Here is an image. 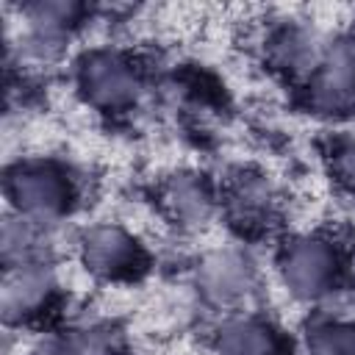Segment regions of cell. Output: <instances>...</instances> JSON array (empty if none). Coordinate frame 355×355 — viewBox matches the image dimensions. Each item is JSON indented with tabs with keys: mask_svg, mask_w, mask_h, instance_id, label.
I'll return each instance as SVG.
<instances>
[{
	"mask_svg": "<svg viewBox=\"0 0 355 355\" xmlns=\"http://www.w3.org/2000/svg\"><path fill=\"white\" fill-rule=\"evenodd\" d=\"M8 191L19 208V214L25 211L28 216H53L58 214L69 200V186L64 183V178L42 164L33 166H19L11 178H8Z\"/></svg>",
	"mask_w": 355,
	"mask_h": 355,
	"instance_id": "6da1fadb",
	"label": "cell"
},
{
	"mask_svg": "<svg viewBox=\"0 0 355 355\" xmlns=\"http://www.w3.org/2000/svg\"><path fill=\"white\" fill-rule=\"evenodd\" d=\"M333 266H336V255L330 252L327 244L322 241H300L297 247H291V252H286V283L294 286V291L300 294H319L324 291V286L333 277Z\"/></svg>",
	"mask_w": 355,
	"mask_h": 355,
	"instance_id": "7a4b0ae2",
	"label": "cell"
},
{
	"mask_svg": "<svg viewBox=\"0 0 355 355\" xmlns=\"http://www.w3.org/2000/svg\"><path fill=\"white\" fill-rule=\"evenodd\" d=\"M86 263L100 275H122L139 266V247L119 230H94L86 236Z\"/></svg>",
	"mask_w": 355,
	"mask_h": 355,
	"instance_id": "3957f363",
	"label": "cell"
},
{
	"mask_svg": "<svg viewBox=\"0 0 355 355\" xmlns=\"http://www.w3.org/2000/svg\"><path fill=\"white\" fill-rule=\"evenodd\" d=\"M53 291V283L47 277V272L33 269L31 263H19L14 272L6 275V291H3V305H6V316H31L36 313V308H42L47 302Z\"/></svg>",
	"mask_w": 355,
	"mask_h": 355,
	"instance_id": "277c9868",
	"label": "cell"
},
{
	"mask_svg": "<svg viewBox=\"0 0 355 355\" xmlns=\"http://www.w3.org/2000/svg\"><path fill=\"white\" fill-rule=\"evenodd\" d=\"M83 86L94 100L116 105L130 97V89H136V78L116 55H97L83 69Z\"/></svg>",
	"mask_w": 355,
	"mask_h": 355,
	"instance_id": "5b68a950",
	"label": "cell"
},
{
	"mask_svg": "<svg viewBox=\"0 0 355 355\" xmlns=\"http://www.w3.org/2000/svg\"><path fill=\"white\" fill-rule=\"evenodd\" d=\"M313 97L322 108L355 105V55H338L324 64Z\"/></svg>",
	"mask_w": 355,
	"mask_h": 355,
	"instance_id": "8992f818",
	"label": "cell"
},
{
	"mask_svg": "<svg viewBox=\"0 0 355 355\" xmlns=\"http://www.w3.org/2000/svg\"><path fill=\"white\" fill-rule=\"evenodd\" d=\"M222 355H277L275 336L261 324H239L225 336Z\"/></svg>",
	"mask_w": 355,
	"mask_h": 355,
	"instance_id": "52a82bcc",
	"label": "cell"
},
{
	"mask_svg": "<svg viewBox=\"0 0 355 355\" xmlns=\"http://www.w3.org/2000/svg\"><path fill=\"white\" fill-rule=\"evenodd\" d=\"M313 355H355V324L319 327L311 341Z\"/></svg>",
	"mask_w": 355,
	"mask_h": 355,
	"instance_id": "ba28073f",
	"label": "cell"
},
{
	"mask_svg": "<svg viewBox=\"0 0 355 355\" xmlns=\"http://www.w3.org/2000/svg\"><path fill=\"white\" fill-rule=\"evenodd\" d=\"M338 172H341V180H347V183L355 189V147H349V150L341 153Z\"/></svg>",
	"mask_w": 355,
	"mask_h": 355,
	"instance_id": "9c48e42d",
	"label": "cell"
},
{
	"mask_svg": "<svg viewBox=\"0 0 355 355\" xmlns=\"http://www.w3.org/2000/svg\"><path fill=\"white\" fill-rule=\"evenodd\" d=\"M39 355H67L64 349H47V352H39Z\"/></svg>",
	"mask_w": 355,
	"mask_h": 355,
	"instance_id": "30bf717a",
	"label": "cell"
}]
</instances>
